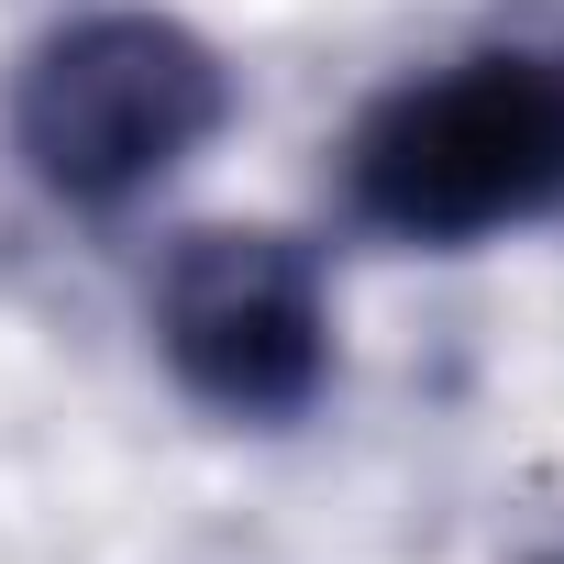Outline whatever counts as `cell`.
Here are the masks:
<instances>
[{
    "mask_svg": "<svg viewBox=\"0 0 564 564\" xmlns=\"http://www.w3.org/2000/svg\"><path fill=\"white\" fill-rule=\"evenodd\" d=\"M355 221L388 243H487L564 210V56L487 45L443 78L388 89L344 144Z\"/></svg>",
    "mask_w": 564,
    "mask_h": 564,
    "instance_id": "obj_1",
    "label": "cell"
},
{
    "mask_svg": "<svg viewBox=\"0 0 564 564\" xmlns=\"http://www.w3.org/2000/svg\"><path fill=\"white\" fill-rule=\"evenodd\" d=\"M232 122V67L177 12H78L12 78V155L67 210H133Z\"/></svg>",
    "mask_w": 564,
    "mask_h": 564,
    "instance_id": "obj_2",
    "label": "cell"
},
{
    "mask_svg": "<svg viewBox=\"0 0 564 564\" xmlns=\"http://www.w3.org/2000/svg\"><path fill=\"white\" fill-rule=\"evenodd\" d=\"M155 355L221 421H300L333 377V289L300 232L199 221L155 265Z\"/></svg>",
    "mask_w": 564,
    "mask_h": 564,
    "instance_id": "obj_3",
    "label": "cell"
}]
</instances>
